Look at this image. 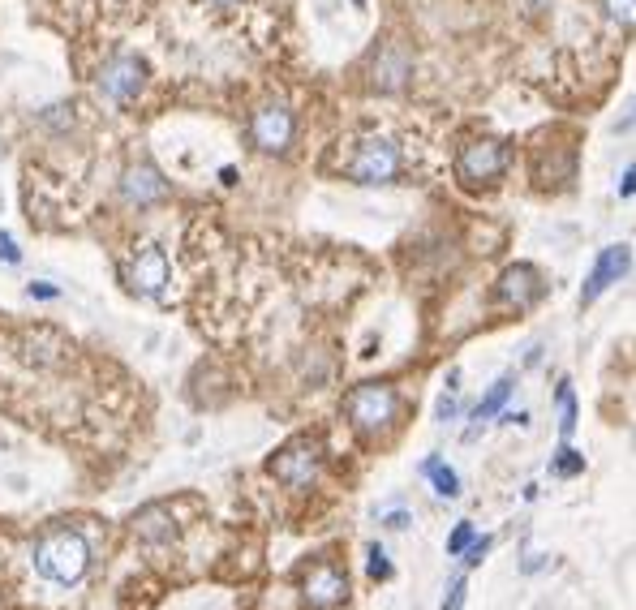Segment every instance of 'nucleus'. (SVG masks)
<instances>
[{
    "mask_svg": "<svg viewBox=\"0 0 636 610\" xmlns=\"http://www.w3.org/2000/svg\"><path fill=\"white\" fill-rule=\"evenodd\" d=\"M31 563L52 585H78L91 572V542L78 529H48L31 550Z\"/></svg>",
    "mask_w": 636,
    "mask_h": 610,
    "instance_id": "f257e3e1",
    "label": "nucleus"
},
{
    "mask_svg": "<svg viewBox=\"0 0 636 610\" xmlns=\"http://www.w3.org/2000/svg\"><path fill=\"white\" fill-rule=\"evenodd\" d=\"M344 409H349V421L357 434H379L396 421L400 396L387 383H361L349 391V404H344Z\"/></svg>",
    "mask_w": 636,
    "mask_h": 610,
    "instance_id": "f03ea898",
    "label": "nucleus"
},
{
    "mask_svg": "<svg viewBox=\"0 0 636 610\" xmlns=\"http://www.w3.org/2000/svg\"><path fill=\"white\" fill-rule=\"evenodd\" d=\"M349 177L357 185H392L400 177V147L392 138H361V147L353 151Z\"/></svg>",
    "mask_w": 636,
    "mask_h": 610,
    "instance_id": "7ed1b4c3",
    "label": "nucleus"
},
{
    "mask_svg": "<svg viewBox=\"0 0 636 610\" xmlns=\"http://www.w3.org/2000/svg\"><path fill=\"white\" fill-rule=\"evenodd\" d=\"M512 164V151L508 142H495V138H482V142H469L456 159V172L465 185H490L495 177H503Z\"/></svg>",
    "mask_w": 636,
    "mask_h": 610,
    "instance_id": "20e7f679",
    "label": "nucleus"
},
{
    "mask_svg": "<svg viewBox=\"0 0 636 610\" xmlns=\"http://www.w3.org/2000/svg\"><path fill=\"white\" fill-rule=\"evenodd\" d=\"M267 473L276 477V482H284V486H297V490L310 486L318 477V443L314 439H293L288 447H280V452L271 456Z\"/></svg>",
    "mask_w": 636,
    "mask_h": 610,
    "instance_id": "39448f33",
    "label": "nucleus"
},
{
    "mask_svg": "<svg viewBox=\"0 0 636 610\" xmlns=\"http://www.w3.org/2000/svg\"><path fill=\"white\" fill-rule=\"evenodd\" d=\"M142 82H147V65H142L134 52L112 56V61L99 69V91H104V99H112V104H129V99L142 91Z\"/></svg>",
    "mask_w": 636,
    "mask_h": 610,
    "instance_id": "423d86ee",
    "label": "nucleus"
},
{
    "mask_svg": "<svg viewBox=\"0 0 636 610\" xmlns=\"http://www.w3.org/2000/svg\"><path fill=\"white\" fill-rule=\"evenodd\" d=\"M250 134H254V142H258V151L284 155L288 147H293L297 121H293V112H288L284 104H263V108L254 112V121H250Z\"/></svg>",
    "mask_w": 636,
    "mask_h": 610,
    "instance_id": "0eeeda50",
    "label": "nucleus"
},
{
    "mask_svg": "<svg viewBox=\"0 0 636 610\" xmlns=\"http://www.w3.org/2000/svg\"><path fill=\"white\" fill-rule=\"evenodd\" d=\"M125 280L138 297H159L168 284V254L159 250V245H142L134 254V263L125 267Z\"/></svg>",
    "mask_w": 636,
    "mask_h": 610,
    "instance_id": "6e6552de",
    "label": "nucleus"
},
{
    "mask_svg": "<svg viewBox=\"0 0 636 610\" xmlns=\"http://www.w3.org/2000/svg\"><path fill=\"white\" fill-rule=\"evenodd\" d=\"M538 293H542V275H538L533 263L503 267L499 284H495V297H499V305H508V310H525V305H533Z\"/></svg>",
    "mask_w": 636,
    "mask_h": 610,
    "instance_id": "1a4fd4ad",
    "label": "nucleus"
},
{
    "mask_svg": "<svg viewBox=\"0 0 636 610\" xmlns=\"http://www.w3.org/2000/svg\"><path fill=\"white\" fill-rule=\"evenodd\" d=\"M344 593H349V585H344V572L340 568H327V563L310 568L306 580H301V598H306L310 610H336L344 602Z\"/></svg>",
    "mask_w": 636,
    "mask_h": 610,
    "instance_id": "9d476101",
    "label": "nucleus"
},
{
    "mask_svg": "<svg viewBox=\"0 0 636 610\" xmlns=\"http://www.w3.org/2000/svg\"><path fill=\"white\" fill-rule=\"evenodd\" d=\"M121 198L129 202V207H155V202L168 198V181L159 177L151 164H134L121 177Z\"/></svg>",
    "mask_w": 636,
    "mask_h": 610,
    "instance_id": "9b49d317",
    "label": "nucleus"
},
{
    "mask_svg": "<svg viewBox=\"0 0 636 610\" xmlns=\"http://www.w3.org/2000/svg\"><path fill=\"white\" fill-rule=\"evenodd\" d=\"M628 263H632V250H628V245H606V250L598 254L594 271H589L581 297H585V301H598V293H606V288H611L615 280H624Z\"/></svg>",
    "mask_w": 636,
    "mask_h": 610,
    "instance_id": "f8f14e48",
    "label": "nucleus"
},
{
    "mask_svg": "<svg viewBox=\"0 0 636 610\" xmlns=\"http://www.w3.org/2000/svg\"><path fill=\"white\" fill-rule=\"evenodd\" d=\"M370 74H374V86H379V91H387V95L404 91V86H409V52L396 48V43H383L379 56H374Z\"/></svg>",
    "mask_w": 636,
    "mask_h": 610,
    "instance_id": "ddd939ff",
    "label": "nucleus"
},
{
    "mask_svg": "<svg viewBox=\"0 0 636 610\" xmlns=\"http://www.w3.org/2000/svg\"><path fill=\"white\" fill-rule=\"evenodd\" d=\"M134 533L151 546H164V542L177 537V525H172V516L164 512V507H142V512L134 516Z\"/></svg>",
    "mask_w": 636,
    "mask_h": 610,
    "instance_id": "4468645a",
    "label": "nucleus"
},
{
    "mask_svg": "<svg viewBox=\"0 0 636 610\" xmlns=\"http://www.w3.org/2000/svg\"><path fill=\"white\" fill-rule=\"evenodd\" d=\"M422 473L430 477V486H435L443 499H456V495H460V477L452 473V464H447L443 456H430V460L422 464Z\"/></svg>",
    "mask_w": 636,
    "mask_h": 610,
    "instance_id": "2eb2a0df",
    "label": "nucleus"
},
{
    "mask_svg": "<svg viewBox=\"0 0 636 610\" xmlns=\"http://www.w3.org/2000/svg\"><path fill=\"white\" fill-rule=\"evenodd\" d=\"M512 391H516V383H512V379H499L495 387H490L486 396L477 400V409H473V421H477V426H482V421H490L495 413H503V404L512 400Z\"/></svg>",
    "mask_w": 636,
    "mask_h": 610,
    "instance_id": "dca6fc26",
    "label": "nucleus"
},
{
    "mask_svg": "<svg viewBox=\"0 0 636 610\" xmlns=\"http://www.w3.org/2000/svg\"><path fill=\"white\" fill-rule=\"evenodd\" d=\"M555 400H559V439L572 443V434H576V391L563 383Z\"/></svg>",
    "mask_w": 636,
    "mask_h": 610,
    "instance_id": "f3484780",
    "label": "nucleus"
},
{
    "mask_svg": "<svg viewBox=\"0 0 636 610\" xmlns=\"http://www.w3.org/2000/svg\"><path fill=\"white\" fill-rule=\"evenodd\" d=\"M606 18L619 22L624 31H636V0H602Z\"/></svg>",
    "mask_w": 636,
    "mask_h": 610,
    "instance_id": "a211bd4d",
    "label": "nucleus"
},
{
    "mask_svg": "<svg viewBox=\"0 0 636 610\" xmlns=\"http://www.w3.org/2000/svg\"><path fill=\"white\" fill-rule=\"evenodd\" d=\"M477 542V533H473V525L469 520H460V525L452 529V537H447V550H452V555H465V550Z\"/></svg>",
    "mask_w": 636,
    "mask_h": 610,
    "instance_id": "6ab92c4d",
    "label": "nucleus"
},
{
    "mask_svg": "<svg viewBox=\"0 0 636 610\" xmlns=\"http://www.w3.org/2000/svg\"><path fill=\"white\" fill-rule=\"evenodd\" d=\"M456 383H460V374L452 370V374H447L443 396H439V421H447V417H452V404H456Z\"/></svg>",
    "mask_w": 636,
    "mask_h": 610,
    "instance_id": "aec40b11",
    "label": "nucleus"
},
{
    "mask_svg": "<svg viewBox=\"0 0 636 610\" xmlns=\"http://www.w3.org/2000/svg\"><path fill=\"white\" fill-rule=\"evenodd\" d=\"M366 555H370V576H374V580H387V576H392V563L383 559V546H370Z\"/></svg>",
    "mask_w": 636,
    "mask_h": 610,
    "instance_id": "412c9836",
    "label": "nucleus"
},
{
    "mask_svg": "<svg viewBox=\"0 0 636 610\" xmlns=\"http://www.w3.org/2000/svg\"><path fill=\"white\" fill-rule=\"evenodd\" d=\"M0 263H22V250H18V245H13V237H9V232H0Z\"/></svg>",
    "mask_w": 636,
    "mask_h": 610,
    "instance_id": "4be33fe9",
    "label": "nucleus"
},
{
    "mask_svg": "<svg viewBox=\"0 0 636 610\" xmlns=\"http://www.w3.org/2000/svg\"><path fill=\"white\" fill-rule=\"evenodd\" d=\"M460 602H465V580H452V593H447V602L439 610H460Z\"/></svg>",
    "mask_w": 636,
    "mask_h": 610,
    "instance_id": "5701e85b",
    "label": "nucleus"
},
{
    "mask_svg": "<svg viewBox=\"0 0 636 610\" xmlns=\"http://www.w3.org/2000/svg\"><path fill=\"white\" fill-rule=\"evenodd\" d=\"M409 520H413V516H409V507H396V512H387L383 525H387V529H409Z\"/></svg>",
    "mask_w": 636,
    "mask_h": 610,
    "instance_id": "b1692460",
    "label": "nucleus"
},
{
    "mask_svg": "<svg viewBox=\"0 0 636 610\" xmlns=\"http://www.w3.org/2000/svg\"><path fill=\"white\" fill-rule=\"evenodd\" d=\"M636 194V164L624 172V181H619V198H632Z\"/></svg>",
    "mask_w": 636,
    "mask_h": 610,
    "instance_id": "393cba45",
    "label": "nucleus"
},
{
    "mask_svg": "<svg viewBox=\"0 0 636 610\" xmlns=\"http://www.w3.org/2000/svg\"><path fill=\"white\" fill-rule=\"evenodd\" d=\"M486 550H490V537H477V542L469 546V563H477V559L486 555Z\"/></svg>",
    "mask_w": 636,
    "mask_h": 610,
    "instance_id": "a878e982",
    "label": "nucleus"
},
{
    "mask_svg": "<svg viewBox=\"0 0 636 610\" xmlns=\"http://www.w3.org/2000/svg\"><path fill=\"white\" fill-rule=\"evenodd\" d=\"M632 125H636V104H632V112H628V116H619V121H615V129H619V134H628Z\"/></svg>",
    "mask_w": 636,
    "mask_h": 610,
    "instance_id": "bb28decb",
    "label": "nucleus"
},
{
    "mask_svg": "<svg viewBox=\"0 0 636 610\" xmlns=\"http://www.w3.org/2000/svg\"><path fill=\"white\" fill-rule=\"evenodd\" d=\"M26 293H31V297H43V301H48V297H56V288H48V284H31V288H26Z\"/></svg>",
    "mask_w": 636,
    "mask_h": 610,
    "instance_id": "cd10ccee",
    "label": "nucleus"
},
{
    "mask_svg": "<svg viewBox=\"0 0 636 610\" xmlns=\"http://www.w3.org/2000/svg\"><path fill=\"white\" fill-rule=\"evenodd\" d=\"M207 5H237V0H207Z\"/></svg>",
    "mask_w": 636,
    "mask_h": 610,
    "instance_id": "c85d7f7f",
    "label": "nucleus"
}]
</instances>
